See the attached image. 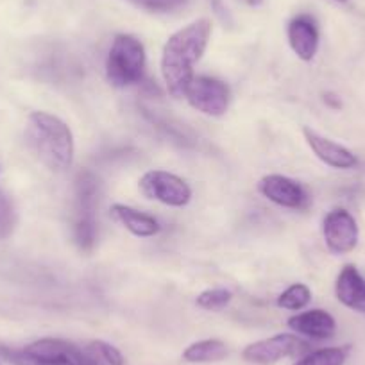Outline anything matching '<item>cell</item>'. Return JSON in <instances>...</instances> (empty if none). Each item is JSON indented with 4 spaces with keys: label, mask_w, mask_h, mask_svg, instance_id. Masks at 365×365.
<instances>
[{
    "label": "cell",
    "mask_w": 365,
    "mask_h": 365,
    "mask_svg": "<svg viewBox=\"0 0 365 365\" xmlns=\"http://www.w3.org/2000/svg\"><path fill=\"white\" fill-rule=\"evenodd\" d=\"M258 190L263 197L269 199L274 205L290 210H301L308 206V194L299 182L287 175L270 174L259 179Z\"/></svg>",
    "instance_id": "obj_9"
},
{
    "label": "cell",
    "mask_w": 365,
    "mask_h": 365,
    "mask_svg": "<svg viewBox=\"0 0 365 365\" xmlns=\"http://www.w3.org/2000/svg\"><path fill=\"white\" fill-rule=\"evenodd\" d=\"M322 235L333 255H346L358 244V224L347 210L336 208L324 217Z\"/></svg>",
    "instance_id": "obj_8"
},
{
    "label": "cell",
    "mask_w": 365,
    "mask_h": 365,
    "mask_svg": "<svg viewBox=\"0 0 365 365\" xmlns=\"http://www.w3.org/2000/svg\"><path fill=\"white\" fill-rule=\"evenodd\" d=\"M326 101H328V103L331 104V106L340 108V103H339V101H335V96H326Z\"/></svg>",
    "instance_id": "obj_23"
},
{
    "label": "cell",
    "mask_w": 365,
    "mask_h": 365,
    "mask_svg": "<svg viewBox=\"0 0 365 365\" xmlns=\"http://www.w3.org/2000/svg\"><path fill=\"white\" fill-rule=\"evenodd\" d=\"M227 354H230V349L222 340L208 339L188 346L182 351V360L188 364H213V361L224 360Z\"/></svg>",
    "instance_id": "obj_15"
},
{
    "label": "cell",
    "mask_w": 365,
    "mask_h": 365,
    "mask_svg": "<svg viewBox=\"0 0 365 365\" xmlns=\"http://www.w3.org/2000/svg\"><path fill=\"white\" fill-rule=\"evenodd\" d=\"M111 219L115 222H118L120 226H124L129 233H133L135 237H154V235L160 233V222H158L154 217L147 215V213L138 212V210L131 208V206L125 205H113L110 210Z\"/></svg>",
    "instance_id": "obj_14"
},
{
    "label": "cell",
    "mask_w": 365,
    "mask_h": 365,
    "mask_svg": "<svg viewBox=\"0 0 365 365\" xmlns=\"http://www.w3.org/2000/svg\"><path fill=\"white\" fill-rule=\"evenodd\" d=\"M140 190L147 199L174 208L187 206L192 199V188L188 187V182L165 170L145 172L140 179Z\"/></svg>",
    "instance_id": "obj_5"
},
{
    "label": "cell",
    "mask_w": 365,
    "mask_h": 365,
    "mask_svg": "<svg viewBox=\"0 0 365 365\" xmlns=\"http://www.w3.org/2000/svg\"><path fill=\"white\" fill-rule=\"evenodd\" d=\"M335 2H340V4H346L347 0H335Z\"/></svg>",
    "instance_id": "obj_24"
},
{
    "label": "cell",
    "mask_w": 365,
    "mask_h": 365,
    "mask_svg": "<svg viewBox=\"0 0 365 365\" xmlns=\"http://www.w3.org/2000/svg\"><path fill=\"white\" fill-rule=\"evenodd\" d=\"M238 2H242V4L245 6H251V8H256V6L262 4L263 0H238Z\"/></svg>",
    "instance_id": "obj_22"
},
{
    "label": "cell",
    "mask_w": 365,
    "mask_h": 365,
    "mask_svg": "<svg viewBox=\"0 0 365 365\" xmlns=\"http://www.w3.org/2000/svg\"><path fill=\"white\" fill-rule=\"evenodd\" d=\"M347 356H349V347H324L308 353L301 360H297L294 365H344Z\"/></svg>",
    "instance_id": "obj_16"
},
{
    "label": "cell",
    "mask_w": 365,
    "mask_h": 365,
    "mask_svg": "<svg viewBox=\"0 0 365 365\" xmlns=\"http://www.w3.org/2000/svg\"><path fill=\"white\" fill-rule=\"evenodd\" d=\"M303 135L307 143L310 145V149L314 150L315 156L321 161H324L326 165H329V167L333 168H342V170L356 167V156H354L349 149L340 145V143H335L331 142V140L324 138V136H321L319 133H315L314 129L310 128H304Z\"/></svg>",
    "instance_id": "obj_10"
},
{
    "label": "cell",
    "mask_w": 365,
    "mask_h": 365,
    "mask_svg": "<svg viewBox=\"0 0 365 365\" xmlns=\"http://www.w3.org/2000/svg\"><path fill=\"white\" fill-rule=\"evenodd\" d=\"M27 143L38 160L54 172L72 167L73 136L61 118L45 111H34L27 120Z\"/></svg>",
    "instance_id": "obj_2"
},
{
    "label": "cell",
    "mask_w": 365,
    "mask_h": 365,
    "mask_svg": "<svg viewBox=\"0 0 365 365\" xmlns=\"http://www.w3.org/2000/svg\"><path fill=\"white\" fill-rule=\"evenodd\" d=\"M287 324L290 326V329L299 333V335L315 340L331 339L336 329L335 319L324 310H310L303 312V314H297L294 317H290Z\"/></svg>",
    "instance_id": "obj_13"
},
{
    "label": "cell",
    "mask_w": 365,
    "mask_h": 365,
    "mask_svg": "<svg viewBox=\"0 0 365 365\" xmlns=\"http://www.w3.org/2000/svg\"><path fill=\"white\" fill-rule=\"evenodd\" d=\"M289 43L299 59H314L319 48V29L312 16L299 15L289 24Z\"/></svg>",
    "instance_id": "obj_11"
},
{
    "label": "cell",
    "mask_w": 365,
    "mask_h": 365,
    "mask_svg": "<svg viewBox=\"0 0 365 365\" xmlns=\"http://www.w3.org/2000/svg\"><path fill=\"white\" fill-rule=\"evenodd\" d=\"M97 190L99 182L91 172H79L76 179V226L73 235L81 251H91L97 240Z\"/></svg>",
    "instance_id": "obj_4"
},
{
    "label": "cell",
    "mask_w": 365,
    "mask_h": 365,
    "mask_svg": "<svg viewBox=\"0 0 365 365\" xmlns=\"http://www.w3.org/2000/svg\"><path fill=\"white\" fill-rule=\"evenodd\" d=\"M185 97L192 108L210 117H222L230 106V88L226 83L213 77L194 76L185 91Z\"/></svg>",
    "instance_id": "obj_7"
},
{
    "label": "cell",
    "mask_w": 365,
    "mask_h": 365,
    "mask_svg": "<svg viewBox=\"0 0 365 365\" xmlns=\"http://www.w3.org/2000/svg\"><path fill=\"white\" fill-rule=\"evenodd\" d=\"M128 2L150 13H170L182 8L188 0H128Z\"/></svg>",
    "instance_id": "obj_20"
},
{
    "label": "cell",
    "mask_w": 365,
    "mask_h": 365,
    "mask_svg": "<svg viewBox=\"0 0 365 365\" xmlns=\"http://www.w3.org/2000/svg\"><path fill=\"white\" fill-rule=\"evenodd\" d=\"M233 294L226 289H212L205 290L197 296V307L202 308V310H222L227 303L231 301Z\"/></svg>",
    "instance_id": "obj_18"
},
{
    "label": "cell",
    "mask_w": 365,
    "mask_h": 365,
    "mask_svg": "<svg viewBox=\"0 0 365 365\" xmlns=\"http://www.w3.org/2000/svg\"><path fill=\"white\" fill-rule=\"evenodd\" d=\"M212 22L195 20L172 34L161 54V76L168 93L175 99L185 97L188 84L194 79V66L208 47Z\"/></svg>",
    "instance_id": "obj_1"
},
{
    "label": "cell",
    "mask_w": 365,
    "mask_h": 365,
    "mask_svg": "<svg viewBox=\"0 0 365 365\" xmlns=\"http://www.w3.org/2000/svg\"><path fill=\"white\" fill-rule=\"evenodd\" d=\"M16 224V215L15 208H13V202L9 201L8 195H4L0 192V240L8 238L13 233Z\"/></svg>",
    "instance_id": "obj_19"
},
{
    "label": "cell",
    "mask_w": 365,
    "mask_h": 365,
    "mask_svg": "<svg viewBox=\"0 0 365 365\" xmlns=\"http://www.w3.org/2000/svg\"><path fill=\"white\" fill-rule=\"evenodd\" d=\"M145 72V48L129 34H118L113 40L106 61V76L113 86L125 88L140 83Z\"/></svg>",
    "instance_id": "obj_3"
},
{
    "label": "cell",
    "mask_w": 365,
    "mask_h": 365,
    "mask_svg": "<svg viewBox=\"0 0 365 365\" xmlns=\"http://www.w3.org/2000/svg\"><path fill=\"white\" fill-rule=\"evenodd\" d=\"M336 299L349 310L365 314V278L354 265H346L340 270L335 285Z\"/></svg>",
    "instance_id": "obj_12"
},
{
    "label": "cell",
    "mask_w": 365,
    "mask_h": 365,
    "mask_svg": "<svg viewBox=\"0 0 365 365\" xmlns=\"http://www.w3.org/2000/svg\"><path fill=\"white\" fill-rule=\"evenodd\" d=\"M308 351V344L292 333H279L270 339L249 344L242 356L245 361L255 365H274L283 358L297 356Z\"/></svg>",
    "instance_id": "obj_6"
},
{
    "label": "cell",
    "mask_w": 365,
    "mask_h": 365,
    "mask_svg": "<svg viewBox=\"0 0 365 365\" xmlns=\"http://www.w3.org/2000/svg\"><path fill=\"white\" fill-rule=\"evenodd\" d=\"M312 299V292L307 285L303 283H296V285L289 287L282 296L278 297V307L285 308V310H301L307 307Z\"/></svg>",
    "instance_id": "obj_17"
},
{
    "label": "cell",
    "mask_w": 365,
    "mask_h": 365,
    "mask_svg": "<svg viewBox=\"0 0 365 365\" xmlns=\"http://www.w3.org/2000/svg\"><path fill=\"white\" fill-rule=\"evenodd\" d=\"M0 353L11 365H45L27 354L24 349H13V347H0Z\"/></svg>",
    "instance_id": "obj_21"
}]
</instances>
